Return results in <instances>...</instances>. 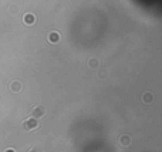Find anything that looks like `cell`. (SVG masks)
I'll return each mask as SVG.
<instances>
[{"label":"cell","mask_w":162,"mask_h":152,"mask_svg":"<svg viewBox=\"0 0 162 152\" xmlns=\"http://www.w3.org/2000/svg\"><path fill=\"white\" fill-rule=\"evenodd\" d=\"M120 144H121L122 147H128V145H131V137H128V135H122L120 138Z\"/></svg>","instance_id":"cell-4"},{"label":"cell","mask_w":162,"mask_h":152,"mask_svg":"<svg viewBox=\"0 0 162 152\" xmlns=\"http://www.w3.org/2000/svg\"><path fill=\"white\" fill-rule=\"evenodd\" d=\"M142 101L145 102V104L151 102V101H152V95L149 94V92H145V94H144V98H142Z\"/></svg>","instance_id":"cell-7"},{"label":"cell","mask_w":162,"mask_h":152,"mask_svg":"<svg viewBox=\"0 0 162 152\" xmlns=\"http://www.w3.org/2000/svg\"><path fill=\"white\" fill-rule=\"evenodd\" d=\"M21 127H23V129L24 131H33V129H37L39 128V121L36 119V118H27V119H24L23 121V124H21Z\"/></svg>","instance_id":"cell-1"},{"label":"cell","mask_w":162,"mask_h":152,"mask_svg":"<svg viewBox=\"0 0 162 152\" xmlns=\"http://www.w3.org/2000/svg\"><path fill=\"white\" fill-rule=\"evenodd\" d=\"M44 115H46V108L43 105H37L36 108H33V111H31V117L36 118V119L43 118Z\"/></svg>","instance_id":"cell-2"},{"label":"cell","mask_w":162,"mask_h":152,"mask_svg":"<svg viewBox=\"0 0 162 152\" xmlns=\"http://www.w3.org/2000/svg\"><path fill=\"white\" fill-rule=\"evenodd\" d=\"M10 90L11 91H14V92H19L21 90V84L19 81H13L10 84Z\"/></svg>","instance_id":"cell-5"},{"label":"cell","mask_w":162,"mask_h":152,"mask_svg":"<svg viewBox=\"0 0 162 152\" xmlns=\"http://www.w3.org/2000/svg\"><path fill=\"white\" fill-rule=\"evenodd\" d=\"M48 41H50V43H53V44L58 43V41H60V34H58V33H54V31H53V33H50V34H48Z\"/></svg>","instance_id":"cell-3"},{"label":"cell","mask_w":162,"mask_h":152,"mask_svg":"<svg viewBox=\"0 0 162 152\" xmlns=\"http://www.w3.org/2000/svg\"><path fill=\"white\" fill-rule=\"evenodd\" d=\"M97 66H98V60L91 58V60H90V67H97Z\"/></svg>","instance_id":"cell-8"},{"label":"cell","mask_w":162,"mask_h":152,"mask_svg":"<svg viewBox=\"0 0 162 152\" xmlns=\"http://www.w3.org/2000/svg\"><path fill=\"white\" fill-rule=\"evenodd\" d=\"M24 23H27V24H33V23H34V16L33 14L24 16Z\"/></svg>","instance_id":"cell-6"},{"label":"cell","mask_w":162,"mask_h":152,"mask_svg":"<svg viewBox=\"0 0 162 152\" xmlns=\"http://www.w3.org/2000/svg\"><path fill=\"white\" fill-rule=\"evenodd\" d=\"M29 152H41V149H40V148H31Z\"/></svg>","instance_id":"cell-9"},{"label":"cell","mask_w":162,"mask_h":152,"mask_svg":"<svg viewBox=\"0 0 162 152\" xmlns=\"http://www.w3.org/2000/svg\"><path fill=\"white\" fill-rule=\"evenodd\" d=\"M6 152H16V151H13V149H7Z\"/></svg>","instance_id":"cell-10"}]
</instances>
